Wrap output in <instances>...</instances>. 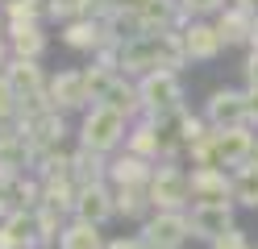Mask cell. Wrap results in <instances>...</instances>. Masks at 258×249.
<instances>
[{
  "instance_id": "6da1fadb",
  "label": "cell",
  "mask_w": 258,
  "mask_h": 249,
  "mask_svg": "<svg viewBox=\"0 0 258 249\" xmlns=\"http://www.w3.org/2000/svg\"><path fill=\"white\" fill-rule=\"evenodd\" d=\"M187 62V50L179 33H129L121 42V75H150V71H179Z\"/></svg>"
},
{
  "instance_id": "7a4b0ae2",
  "label": "cell",
  "mask_w": 258,
  "mask_h": 249,
  "mask_svg": "<svg viewBox=\"0 0 258 249\" xmlns=\"http://www.w3.org/2000/svg\"><path fill=\"white\" fill-rule=\"evenodd\" d=\"M125 137H129V116L125 112L108 108V104L84 108V121H79V145L96 149V154H112Z\"/></svg>"
},
{
  "instance_id": "3957f363",
  "label": "cell",
  "mask_w": 258,
  "mask_h": 249,
  "mask_svg": "<svg viewBox=\"0 0 258 249\" xmlns=\"http://www.w3.org/2000/svg\"><path fill=\"white\" fill-rule=\"evenodd\" d=\"M150 204L154 212H187L191 208V175L175 162H158L150 175Z\"/></svg>"
},
{
  "instance_id": "277c9868",
  "label": "cell",
  "mask_w": 258,
  "mask_h": 249,
  "mask_svg": "<svg viewBox=\"0 0 258 249\" xmlns=\"http://www.w3.org/2000/svg\"><path fill=\"white\" fill-rule=\"evenodd\" d=\"M138 96H142V108H146V116L183 108V83H179V71H150V75H142V79H138Z\"/></svg>"
},
{
  "instance_id": "5b68a950",
  "label": "cell",
  "mask_w": 258,
  "mask_h": 249,
  "mask_svg": "<svg viewBox=\"0 0 258 249\" xmlns=\"http://www.w3.org/2000/svg\"><path fill=\"white\" fill-rule=\"evenodd\" d=\"M142 241L150 249H183L191 237V224H187V212H154L150 220H142Z\"/></svg>"
},
{
  "instance_id": "8992f818",
  "label": "cell",
  "mask_w": 258,
  "mask_h": 249,
  "mask_svg": "<svg viewBox=\"0 0 258 249\" xmlns=\"http://www.w3.org/2000/svg\"><path fill=\"white\" fill-rule=\"evenodd\" d=\"M204 121L213 129H241L250 125V100L246 92H229V88H217L204 104Z\"/></svg>"
},
{
  "instance_id": "52a82bcc",
  "label": "cell",
  "mask_w": 258,
  "mask_h": 249,
  "mask_svg": "<svg viewBox=\"0 0 258 249\" xmlns=\"http://www.w3.org/2000/svg\"><path fill=\"white\" fill-rule=\"evenodd\" d=\"M29 166H34V145H29V137L9 121L5 129H0V179L17 183Z\"/></svg>"
},
{
  "instance_id": "ba28073f",
  "label": "cell",
  "mask_w": 258,
  "mask_h": 249,
  "mask_svg": "<svg viewBox=\"0 0 258 249\" xmlns=\"http://www.w3.org/2000/svg\"><path fill=\"white\" fill-rule=\"evenodd\" d=\"M191 13L179 0H150L142 13H134V33H171V29H183Z\"/></svg>"
},
{
  "instance_id": "9c48e42d",
  "label": "cell",
  "mask_w": 258,
  "mask_h": 249,
  "mask_svg": "<svg viewBox=\"0 0 258 249\" xmlns=\"http://www.w3.org/2000/svg\"><path fill=\"white\" fill-rule=\"evenodd\" d=\"M71 216L104 228L112 216H117V191H112V183H88V187H79V199H75Z\"/></svg>"
},
{
  "instance_id": "30bf717a",
  "label": "cell",
  "mask_w": 258,
  "mask_h": 249,
  "mask_svg": "<svg viewBox=\"0 0 258 249\" xmlns=\"http://www.w3.org/2000/svg\"><path fill=\"white\" fill-rule=\"evenodd\" d=\"M187 224H191V237L213 245L229 228H237L233 224V204H191L187 208Z\"/></svg>"
},
{
  "instance_id": "8fae6325",
  "label": "cell",
  "mask_w": 258,
  "mask_h": 249,
  "mask_svg": "<svg viewBox=\"0 0 258 249\" xmlns=\"http://www.w3.org/2000/svg\"><path fill=\"white\" fill-rule=\"evenodd\" d=\"M46 100H50L54 112H79V108H92V96L84 88V71H58L46 88Z\"/></svg>"
},
{
  "instance_id": "7c38bea8",
  "label": "cell",
  "mask_w": 258,
  "mask_h": 249,
  "mask_svg": "<svg viewBox=\"0 0 258 249\" xmlns=\"http://www.w3.org/2000/svg\"><path fill=\"white\" fill-rule=\"evenodd\" d=\"M233 199V175L221 166H196L191 171V204H229Z\"/></svg>"
},
{
  "instance_id": "4fadbf2b",
  "label": "cell",
  "mask_w": 258,
  "mask_h": 249,
  "mask_svg": "<svg viewBox=\"0 0 258 249\" xmlns=\"http://www.w3.org/2000/svg\"><path fill=\"white\" fill-rule=\"evenodd\" d=\"M179 38H183V50H187V58H191V62H213L221 50H225L217 25H208L204 17H191V21L179 29Z\"/></svg>"
},
{
  "instance_id": "5bb4252c",
  "label": "cell",
  "mask_w": 258,
  "mask_h": 249,
  "mask_svg": "<svg viewBox=\"0 0 258 249\" xmlns=\"http://www.w3.org/2000/svg\"><path fill=\"white\" fill-rule=\"evenodd\" d=\"M154 166H158V162L138 158V154H129V149H125L121 158L108 162V183H112V187H150Z\"/></svg>"
},
{
  "instance_id": "9a60e30c",
  "label": "cell",
  "mask_w": 258,
  "mask_h": 249,
  "mask_svg": "<svg viewBox=\"0 0 258 249\" xmlns=\"http://www.w3.org/2000/svg\"><path fill=\"white\" fill-rule=\"evenodd\" d=\"M217 33H221L225 46H246L250 33H254V13L241 9V5L221 9V13H217Z\"/></svg>"
},
{
  "instance_id": "2e32d148",
  "label": "cell",
  "mask_w": 258,
  "mask_h": 249,
  "mask_svg": "<svg viewBox=\"0 0 258 249\" xmlns=\"http://www.w3.org/2000/svg\"><path fill=\"white\" fill-rule=\"evenodd\" d=\"M71 175H75L79 187H88V183H108V162H104V154L79 145L75 154H71Z\"/></svg>"
},
{
  "instance_id": "e0dca14e",
  "label": "cell",
  "mask_w": 258,
  "mask_h": 249,
  "mask_svg": "<svg viewBox=\"0 0 258 249\" xmlns=\"http://www.w3.org/2000/svg\"><path fill=\"white\" fill-rule=\"evenodd\" d=\"M9 46H13V58H42L46 54V33H42V25H13Z\"/></svg>"
},
{
  "instance_id": "ac0fdd59",
  "label": "cell",
  "mask_w": 258,
  "mask_h": 249,
  "mask_svg": "<svg viewBox=\"0 0 258 249\" xmlns=\"http://www.w3.org/2000/svg\"><path fill=\"white\" fill-rule=\"evenodd\" d=\"M125 149H129V154H138V158L163 162V137H158V129H154V121H146V125H138V129H129V137H125Z\"/></svg>"
},
{
  "instance_id": "d6986e66",
  "label": "cell",
  "mask_w": 258,
  "mask_h": 249,
  "mask_svg": "<svg viewBox=\"0 0 258 249\" xmlns=\"http://www.w3.org/2000/svg\"><path fill=\"white\" fill-rule=\"evenodd\" d=\"M117 191V216H125V220H150V191L146 187H112Z\"/></svg>"
},
{
  "instance_id": "ffe728a7",
  "label": "cell",
  "mask_w": 258,
  "mask_h": 249,
  "mask_svg": "<svg viewBox=\"0 0 258 249\" xmlns=\"http://www.w3.org/2000/svg\"><path fill=\"white\" fill-rule=\"evenodd\" d=\"M108 241L100 237V224H88V220H71L58 237V249H104Z\"/></svg>"
},
{
  "instance_id": "44dd1931",
  "label": "cell",
  "mask_w": 258,
  "mask_h": 249,
  "mask_svg": "<svg viewBox=\"0 0 258 249\" xmlns=\"http://www.w3.org/2000/svg\"><path fill=\"white\" fill-rule=\"evenodd\" d=\"M34 224H38V241H42V249H58V237H62V212H54V208H34Z\"/></svg>"
},
{
  "instance_id": "7402d4cb",
  "label": "cell",
  "mask_w": 258,
  "mask_h": 249,
  "mask_svg": "<svg viewBox=\"0 0 258 249\" xmlns=\"http://www.w3.org/2000/svg\"><path fill=\"white\" fill-rule=\"evenodd\" d=\"M117 75H121L117 66H104V62H92L88 71H84V88L92 96V104H100V100L108 96V88H112V79H117Z\"/></svg>"
},
{
  "instance_id": "603a6c76",
  "label": "cell",
  "mask_w": 258,
  "mask_h": 249,
  "mask_svg": "<svg viewBox=\"0 0 258 249\" xmlns=\"http://www.w3.org/2000/svg\"><path fill=\"white\" fill-rule=\"evenodd\" d=\"M233 199L246 208H258V166H237L233 171Z\"/></svg>"
},
{
  "instance_id": "cb8c5ba5",
  "label": "cell",
  "mask_w": 258,
  "mask_h": 249,
  "mask_svg": "<svg viewBox=\"0 0 258 249\" xmlns=\"http://www.w3.org/2000/svg\"><path fill=\"white\" fill-rule=\"evenodd\" d=\"M42 21V9L38 5H29V0H9L5 5V25H38Z\"/></svg>"
},
{
  "instance_id": "d4e9b609",
  "label": "cell",
  "mask_w": 258,
  "mask_h": 249,
  "mask_svg": "<svg viewBox=\"0 0 258 249\" xmlns=\"http://www.w3.org/2000/svg\"><path fill=\"white\" fill-rule=\"evenodd\" d=\"M17 112H21V96H17V88L9 83V75L0 71V125H9Z\"/></svg>"
},
{
  "instance_id": "484cf974",
  "label": "cell",
  "mask_w": 258,
  "mask_h": 249,
  "mask_svg": "<svg viewBox=\"0 0 258 249\" xmlns=\"http://www.w3.org/2000/svg\"><path fill=\"white\" fill-rule=\"evenodd\" d=\"M46 17H54L58 25H67L75 17H84V0H46Z\"/></svg>"
},
{
  "instance_id": "4316f807",
  "label": "cell",
  "mask_w": 258,
  "mask_h": 249,
  "mask_svg": "<svg viewBox=\"0 0 258 249\" xmlns=\"http://www.w3.org/2000/svg\"><path fill=\"white\" fill-rule=\"evenodd\" d=\"M179 5H183L191 17H213V13L225 9V0H179Z\"/></svg>"
},
{
  "instance_id": "83f0119b",
  "label": "cell",
  "mask_w": 258,
  "mask_h": 249,
  "mask_svg": "<svg viewBox=\"0 0 258 249\" xmlns=\"http://www.w3.org/2000/svg\"><path fill=\"white\" fill-rule=\"evenodd\" d=\"M208 249H250V241H246V232H241V228H229L225 237H217Z\"/></svg>"
},
{
  "instance_id": "f1b7e54d",
  "label": "cell",
  "mask_w": 258,
  "mask_h": 249,
  "mask_svg": "<svg viewBox=\"0 0 258 249\" xmlns=\"http://www.w3.org/2000/svg\"><path fill=\"white\" fill-rule=\"evenodd\" d=\"M150 0H112V13H125V17H134V13H142Z\"/></svg>"
},
{
  "instance_id": "f546056e",
  "label": "cell",
  "mask_w": 258,
  "mask_h": 249,
  "mask_svg": "<svg viewBox=\"0 0 258 249\" xmlns=\"http://www.w3.org/2000/svg\"><path fill=\"white\" fill-rule=\"evenodd\" d=\"M104 249H150L142 237H117V241H108Z\"/></svg>"
},
{
  "instance_id": "4dcf8cb0",
  "label": "cell",
  "mask_w": 258,
  "mask_h": 249,
  "mask_svg": "<svg viewBox=\"0 0 258 249\" xmlns=\"http://www.w3.org/2000/svg\"><path fill=\"white\" fill-rule=\"evenodd\" d=\"M246 83H250V88H258V50L246 58Z\"/></svg>"
},
{
  "instance_id": "1f68e13d",
  "label": "cell",
  "mask_w": 258,
  "mask_h": 249,
  "mask_svg": "<svg viewBox=\"0 0 258 249\" xmlns=\"http://www.w3.org/2000/svg\"><path fill=\"white\" fill-rule=\"evenodd\" d=\"M233 5H241V9H250V13H258V0H233Z\"/></svg>"
},
{
  "instance_id": "d6a6232c",
  "label": "cell",
  "mask_w": 258,
  "mask_h": 249,
  "mask_svg": "<svg viewBox=\"0 0 258 249\" xmlns=\"http://www.w3.org/2000/svg\"><path fill=\"white\" fill-rule=\"evenodd\" d=\"M250 46L258 50V13H254V33H250Z\"/></svg>"
},
{
  "instance_id": "836d02e7",
  "label": "cell",
  "mask_w": 258,
  "mask_h": 249,
  "mask_svg": "<svg viewBox=\"0 0 258 249\" xmlns=\"http://www.w3.org/2000/svg\"><path fill=\"white\" fill-rule=\"evenodd\" d=\"M246 166H258V141H254V154H250V162Z\"/></svg>"
},
{
  "instance_id": "e575fe53",
  "label": "cell",
  "mask_w": 258,
  "mask_h": 249,
  "mask_svg": "<svg viewBox=\"0 0 258 249\" xmlns=\"http://www.w3.org/2000/svg\"><path fill=\"white\" fill-rule=\"evenodd\" d=\"M29 5H38V9H42V13H46V0H29Z\"/></svg>"
},
{
  "instance_id": "d590c367",
  "label": "cell",
  "mask_w": 258,
  "mask_h": 249,
  "mask_svg": "<svg viewBox=\"0 0 258 249\" xmlns=\"http://www.w3.org/2000/svg\"><path fill=\"white\" fill-rule=\"evenodd\" d=\"M0 5H9V0H0Z\"/></svg>"
}]
</instances>
